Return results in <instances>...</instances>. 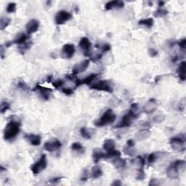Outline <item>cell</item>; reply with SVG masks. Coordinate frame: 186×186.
<instances>
[{
	"instance_id": "1",
	"label": "cell",
	"mask_w": 186,
	"mask_h": 186,
	"mask_svg": "<svg viewBox=\"0 0 186 186\" xmlns=\"http://www.w3.org/2000/svg\"><path fill=\"white\" fill-rule=\"evenodd\" d=\"M21 131V122L18 120H11L5 126L4 139L7 141L13 140L18 135Z\"/></svg>"
},
{
	"instance_id": "2",
	"label": "cell",
	"mask_w": 186,
	"mask_h": 186,
	"mask_svg": "<svg viewBox=\"0 0 186 186\" xmlns=\"http://www.w3.org/2000/svg\"><path fill=\"white\" fill-rule=\"evenodd\" d=\"M117 119V116L111 109H108L104 112V113L101 116L99 119L95 121V126L97 127H102L104 126H107L111 124H113Z\"/></svg>"
},
{
	"instance_id": "3",
	"label": "cell",
	"mask_w": 186,
	"mask_h": 186,
	"mask_svg": "<svg viewBox=\"0 0 186 186\" xmlns=\"http://www.w3.org/2000/svg\"><path fill=\"white\" fill-rule=\"evenodd\" d=\"M169 144L174 151L177 152H183L185 150V136L179 135L172 137L169 140Z\"/></svg>"
},
{
	"instance_id": "4",
	"label": "cell",
	"mask_w": 186,
	"mask_h": 186,
	"mask_svg": "<svg viewBox=\"0 0 186 186\" xmlns=\"http://www.w3.org/2000/svg\"><path fill=\"white\" fill-rule=\"evenodd\" d=\"M47 167V156L45 154H42L40 156L39 159L37 162L33 164L31 166V170L34 175H37L40 172L45 170Z\"/></svg>"
},
{
	"instance_id": "5",
	"label": "cell",
	"mask_w": 186,
	"mask_h": 186,
	"mask_svg": "<svg viewBox=\"0 0 186 186\" xmlns=\"http://www.w3.org/2000/svg\"><path fill=\"white\" fill-rule=\"evenodd\" d=\"M90 89H94V90L106 92L109 93H112L113 91V87L111 83L106 80H101L97 82L94 83L90 86Z\"/></svg>"
},
{
	"instance_id": "6",
	"label": "cell",
	"mask_w": 186,
	"mask_h": 186,
	"mask_svg": "<svg viewBox=\"0 0 186 186\" xmlns=\"http://www.w3.org/2000/svg\"><path fill=\"white\" fill-rule=\"evenodd\" d=\"M72 18V15L66 10L57 12L55 16V22L57 25H63Z\"/></svg>"
},
{
	"instance_id": "7",
	"label": "cell",
	"mask_w": 186,
	"mask_h": 186,
	"mask_svg": "<svg viewBox=\"0 0 186 186\" xmlns=\"http://www.w3.org/2000/svg\"><path fill=\"white\" fill-rule=\"evenodd\" d=\"M76 53L75 46L73 44H65L61 49V57L64 59H71Z\"/></svg>"
},
{
	"instance_id": "8",
	"label": "cell",
	"mask_w": 186,
	"mask_h": 186,
	"mask_svg": "<svg viewBox=\"0 0 186 186\" xmlns=\"http://www.w3.org/2000/svg\"><path fill=\"white\" fill-rule=\"evenodd\" d=\"M79 47L82 50L84 55L86 56V57H89L91 55L90 49L92 47V43L87 37H82L80 39Z\"/></svg>"
},
{
	"instance_id": "9",
	"label": "cell",
	"mask_w": 186,
	"mask_h": 186,
	"mask_svg": "<svg viewBox=\"0 0 186 186\" xmlns=\"http://www.w3.org/2000/svg\"><path fill=\"white\" fill-rule=\"evenodd\" d=\"M62 146V143L57 139H52L44 144V148L48 152H53L59 150Z\"/></svg>"
},
{
	"instance_id": "10",
	"label": "cell",
	"mask_w": 186,
	"mask_h": 186,
	"mask_svg": "<svg viewBox=\"0 0 186 186\" xmlns=\"http://www.w3.org/2000/svg\"><path fill=\"white\" fill-rule=\"evenodd\" d=\"M135 119V117H134L133 114L129 111L124 116L121 121H119V123L117 125H116L114 128L117 129V128L129 127L132 125V121H133V119Z\"/></svg>"
},
{
	"instance_id": "11",
	"label": "cell",
	"mask_w": 186,
	"mask_h": 186,
	"mask_svg": "<svg viewBox=\"0 0 186 186\" xmlns=\"http://www.w3.org/2000/svg\"><path fill=\"white\" fill-rule=\"evenodd\" d=\"M34 90L39 92L40 97L42 98L44 101H48L50 97V93H52V89L49 88H47L41 86L40 85H36V87L34 88Z\"/></svg>"
},
{
	"instance_id": "12",
	"label": "cell",
	"mask_w": 186,
	"mask_h": 186,
	"mask_svg": "<svg viewBox=\"0 0 186 186\" xmlns=\"http://www.w3.org/2000/svg\"><path fill=\"white\" fill-rule=\"evenodd\" d=\"M89 60H85L81 63L77 64L74 67H73V71H72V74L73 76H76L77 74H79L80 73H82V72L85 71L86 70L88 69L89 65Z\"/></svg>"
},
{
	"instance_id": "13",
	"label": "cell",
	"mask_w": 186,
	"mask_h": 186,
	"mask_svg": "<svg viewBox=\"0 0 186 186\" xmlns=\"http://www.w3.org/2000/svg\"><path fill=\"white\" fill-rule=\"evenodd\" d=\"M39 22L36 19H31L26 25V30L28 35H31L34 34L39 30Z\"/></svg>"
},
{
	"instance_id": "14",
	"label": "cell",
	"mask_w": 186,
	"mask_h": 186,
	"mask_svg": "<svg viewBox=\"0 0 186 186\" xmlns=\"http://www.w3.org/2000/svg\"><path fill=\"white\" fill-rule=\"evenodd\" d=\"M24 138L34 146H39L42 142L41 136L39 135H34V134H25Z\"/></svg>"
},
{
	"instance_id": "15",
	"label": "cell",
	"mask_w": 186,
	"mask_h": 186,
	"mask_svg": "<svg viewBox=\"0 0 186 186\" xmlns=\"http://www.w3.org/2000/svg\"><path fill=\"white\" fill-rule=\"evenodd\" d=\"M158 107L157 102L154 98H151L147 103L144 105L143 107V112L146 113H153Z\"/></svg>"
},
{
	"instance_id": "16",
	"label": "cell",
	"mask_w": 186,
	"mask_h": 186,
	"mask_svg": "<svg viewBox=\"0 0 186 186\" xmlns=\"http://www.w3.org/2000/svg\"><path fill=\"white\" fill-rule=\"evenodd\" d=\"M124 6H125V3H124V2L115 0V1L108 2L105 4V10H111L114 9V8H117V9H120V8L124 7Z\"/></svg>"
},
{
	"instance_id": "17",
	"label": "cell",
	"mask_w": 186,
	"mask_h": 186,
	"mask_svg": "<svg viewBox=\"0 0 186 186\" xmlns=\"http://www.w3.org/2000/svg\"><path fill=\"white\" fill-rule=\"evenodd\" d=\"M93 151V159L95 164L98 163L101 159H105V155L106 154L101 149L95 148Z\"/></svg>"
},
{
	"instance_id": "18",
	"label": "cell",
	"mask_w": 186,
	"mask_h": 186,
	"mask_svg": "<svg viewBox=\"0 0 186 186\" xmlns=\"http://www.w3.org/2000/svg\"><path fill=\"white\" fill-rule=\"evenodd\" d=\"M28 39H29V36L23 33H21L17 35V37L14 39L12 43L15 44V45H24V44L27 43Z\"/></svg>"
},
{
	"instance_id": "19",
	"label": "cell",
	"mask_w": 186,
	"mask_h": 186,
	"mask_svg": "<svg viewBox=\"0 0 186 186\" xmlns=\"http://www.w3.org/2000/svg\"><path fill=\"white\" fill-rule=\"evenodd\" d=\"M167 175L169 178L171 179H177L179 177V172L177 170L175 166L172 163L171 164L170 166L167 168Z\"/></svg>"
},
{
	"instance_id": "20",
	"label": "cell",
	"mask_w": 186,
	"mask_h": 186,
	"mask_svg": "<svg viewBox=\"0 0 186 186\" xmlns=\"http://www.w3.org/2000/svg\"><path fill=\"white\" fill-rule=\"evenodd\" d=\"M103 150L105 153H109L110 151H113L115 149V143L113 140L112 139H106L103 142Z\"/></svg>"
},
{
	"instance_id": "21",
	"label": "cell",
	"mask_w": 186,
	"mask_h": 186,
	"mask_svg": "<svg viewBox=\"0 0 186 186\" xmlns=\"http://www.w3.org/2000/svg\"><path fill=\"white\" fill-rule=\"evenodd\" d=\"M112 164L114 166L116 169H124L126 167L127 162H126V160L125 159H122V158H121V156H120L114 158L113 161H112Z\"/></svg>"
},
{
	"instance_id": "22",
	"label": "cell",
	"mask_w": 186,
	"mask_h": 186,
	"mask_svg": "<svg viewBox=\"0 0 186 186\" xmlns=\"http://www.w3.org/2000/svg\"><path fill=\"white\" fill-rule=\"evenodd\" d=\"M178 76L181 81H185L186 79V62L182 61L178 68Z\"/></svg>"
},
{
	"instance_id": "23",
	"label": "cell",
	"mask_w": 186,
	"mask_h": 186,
	"mask_svg": "<svg viewBox=\"0 0 186 186\" xmlns=\"http://www.w3.org/2000/svg\"><path fill=\"white\" fill-rule=\"evenodd\" d=\"M103 170L99 166L95 165L92 168V171L90 173V177L93 179H98L103 176Z\"/></svg>"
},
{
	"instance_id": "24",
	"label": "cell",
	"mask_w": 186,
	"mask_h": 186,
	"mask_svg": "<svg viewBox=\"0 0 186 186\" xmlns=\"http://www.w3.org/2000/svg\"><path fill=\"white\" fill-rule=\"evenodd\" d=\"M150 135H151V132H150L149 129H143L136 133L135 137L139 140H143L148 138Z\"/></svg>"
},
{
	"instance_id": "25",
	"label": "cell",
	"mask_w": 186,
	"mask_h": 186,
	"mask_svg": "<svg viewBox=\"0 0 186 186\" xmlns=\"http://www.w3.org/2000/svg\"><path fill=\"white\" fill-rule=\"evenodd\" d=\"M172 164L177 169V170L179 172V173L183 172L185 170L186 162L185 160H177V161L172 162Z\"/></svg>"
},
{
	"instance_id": "26",
	"label": "cell",
	"mask_w": 186,
	"mask_h": 186,
	"mask_svg": "<svg viewBox=\"0 0 186 186\" xmlns=\"http://www.w3.org/2000/svg\"><path fill=\"white\" fill-rule=\"evenodd\" d=\"M138 24L141 26H144L148 28V29H151V28L153 27V24H154V21H153V19L151 18L142 19L140 21H139Z\"/></svg>"
},
{
	"instance_id": "27",
	"label": "cell",
	"mask_w": 186,
	"mask_h": 186,
	"mask_svg": "<svg viewBox=\"0 0 186 186\" xmlns=\"http://www.w3.org/2000/svg\"><path fill=\"white\" fill-rule=\"evenodd\" d=\"M132 162H133L134 164L137 166V167H138V169H140V168H143L145 164V159H144V158L141 156H138L135 158Z\"/></svg>"
},
{
	"instance_id": "28",
	"label": "cell",
	"mask_w": 186,
	"mask_h": 186,
	"mask_svg": "<svg viewBox=\"0 0 186 186\" xmlns=\"http://www.w3.org/2000/svg\"><path fill=\"white\" fill-rule=\"evenodd\" d=\"M71 148L72 151L77 152V153H85V148H84L82 145H81V143H77H77H73L71 144Z\"/></svg>"
},
{
	"instance_id": "29",
	"label": "cell",
	"mask_w": 186,
	"mask_h": 186,
	"mask_svg": "<svg viewBox=\"0 0 186 186\" xmlns=\"http://www.w3.org/2000/svg\"><path fill=\"white\" fill-rule=\"evenodd\" d=\"M129 112L133 114V116L134 117L137 118L138 116L140 115V109L138 105H137V103H133L131 105L130 109H129Z\"/></svg>"
},
{
	"instance_id": "30",
	"label": "cell",
	"mask_w": 186,
	"mask_h": 186,
	"mask_svg": "<svg viewBox=\"0 0 186 186\" xmlns=\"http://www.w3.org/2000/svg\"><path fill=\"white\" fill-rule=\"evenodd\" d=\"M11 19L10 18L7 17H2L1 18V21H0V29L2 31H3L4 29H5L9 24L10 23Z\"/></svg>"
},
{
	"instance_id": "31",
	"label": "cell",
	"mask_w": 186,
	"mask_h": 186,
	"mask_svg": "<svg viewBox=\"0 0 186 186\" xmlns=\"http://www.w3.org/2000/svg\"><path fill=\"white\" fill-rule=\"evenodd\" d=\"M105 159H114L117 157L121 156V152L114 149L113 151H110L109 153H105Z\"/></svg>"
},
{
	"instance_id": "32",
	"label": "cell",
	"mask_w": 186,
	"mask_h": 186,
	"mask_svg": "<svg viewBox=\"0 0 186 186\" xmlns=\"http://www.w3.org/2000/svg\"><path fill=\"white\" fill-rule=\"evenodd\" d=\"M79 132H80V135H81V136L83 137V138H85L86 140L91 139L92 137L91 134L89 133V131L87 130L86 127H81V129H80Z\"/></svg>"
},
{
	"instance_id": "33",
	"label": "cell",
	"mask_w": 186,
	"mask_h": 186,
	"mask_svg": "<svg viewBox=\"0 0 186 186\" xmlns=\"http://www.w3.org/2000/svg\"><path fill=\"white\" fill-rule=\"evenodd\" d=\"M168 14V11L167 10L162 9V8H159L154 13L155 17H164Z\"/></svg>"
},
{
	"instance_id": "34",
	"label": "cell",
	"mask_w": 186,
	"mask_h": 186,
	"mask_svg": "<svg viewBox=\"0 0 186 186\" xmlns=\"http://www.w3.org/2000/svg\"><path fill=\"white\" fill-rule=\"evenodd\" d=\"M6 11L7 13H13L16 11V4L15 2L9 3L6 8Z\"/></svg>"
},
{
	"instance_id": "35",
	"label": "cell",
	"mask_w": 186,
	"mask_h": 186,
	"mask_svg": "<svg viewBox=\"0 0 186 186\" xmlns=\"http://www.w3.org/2000/svg\"><path fill=\"white\" fill-rule=\"evenodd\" d=\"M145 178V172H144L143 168H140V169H138V172H137L136 179H137V180H143Z\"/></svg>"
},
{
	"instance_id": "36",
	"label": "cell",
	"mask_w": 186,
	"mask_h": 186,
	"mask_svg": "<svg viewBox=\"0 0 186 186\" xmlns=\"http://www.w3.org/2000/svg\"><path fill=\"white\" fill-rule=\"evenodd\" d=\"M10 109V103H8L7 101H3L1 103V113H5L6 111H7V110H9Z\"/></svg>"
},
{
	"instance_id": "37",
	"label": "cell",
	"mask_w": 186,
	"mask_h": 186,
	"mask_svg": "<svg viewBox=\"0 0 186 186\" xmlns=\"http://www.w3.org/2000/svg\"><path fill=\"white\" fill-rule=\"evenodd\" d=\"M124 153H125L126 155H128V156H132L135 155V150L133 149V148L128 147L126 145V147L124 148Z\"/></svg>"
},
{
	"instance_id": "38",
	"label": "cell",
	"mask_w": 186,
	"mask_h": 186,
	"mask_svg": "<svg viewBox=\"0 0 186 186\" xmlns=\"http://www.w3.org/2000/svg\"><path fill=\"white\" fill-rule=\"evenodd\" d=\"M52 85L55 88V89H60V88H61L63 87L64 85V81L63 80L61 79H58V80H55V81H54L52 82Z\"/></svg>"
},
{
	"instance_id": "39",
	"label": "cell",
	"mask_w": 186,
	"mask_h": 186,
	"mask_svg": "<svg viewBox=\"0 0 186 186\" xmlns=\"http://www.w3.org/2000/svg\"><path fill=\"white\" fill-rule=\"evenodd\" d=\"M157 159V156L156 153H151V154L148 155V163L149 164H152L153 163H154L156 161Z\"/></svg>"
},
{
	"instance_id": "40",
	"label": "cell",
	"mask_w": 186,
	"mask_h": 186,
	"mask_svg": "<svg viewBox=\"0 0 186 186\" xmlns=\"http://www.w3.org/2000/svg\"><path fill=\"white\" fill-rule=\"evenodd\" d=\"M164 120H165V116L162 115V114H160V115L156 116V117L153 118V122L159 124V123L163 122Z\"/></svg>"
},
{
	"instance_id": "41",
	"label": "cell",
	"mask_w": 186,
	"mask_h": 186,
	"mask_svg": "<svg viewBox=\"0 0 186 186\" xmlns=\"http://www.w3.org/2000/svg\"><path fill=\"white\" fill-rule=\"evenodd\" d=\"M89 178V172L87 169H84L83 172L81 174V181L82 182H86Z\"/></svg>"
},
{
	"instance_id": "42",
	"label": "cell",
	"mask_w": 186,
	"mask_h": 186,
	"mask_svg": "<svg viewBox=\"0 0 186 186\" xmlns=\"http://www.w3.org/2000/svg\"><path fill=\"white\" fill-rule=\"evenodd\" d=\"M63 178V177H53L49 180V182L52 184H57L60 183Z\"/></svg>"
},
{
	"instance_id": "43",
	"label": "cell",
	"mask_w": 186,
	"mask_h": 186,
	"mask_svg": "<svg viewBox=\"0 0 186 186\" xmlns=\"http://www.w3.org/2000/svg\"><path fill=\"white\" fill-rule=\"evenodd\" d=\"M62 92L66 95H71L73 93V89L69 87H63L62 89Z\"/></svg>"
},
{
	"instance_id": "44",
	"label": "cell",
	"mask_w": 186,
	"mask_h": 186,
	"mask_svg": "<svg viewBox=\"0 0 186 186\" xmlns=\"http://www.w3.org/2000/svg\"><path fill=\"white\" fill-rule=\"evenodd\" d=\"M177 45L180 47V49H185V47H186V39L185 38H183V39H182L178 41V42H177Z\"/></svg>"
},
{
	"instance_id": "45",
	"label": "cell",
	"mask_w": 186,
	"mask_h": 186,
	"mask_svg": "<svg viewBox=\"0 0 186 186\" xmlns=\"http://www.w3.org/2000/svg\"><path fill=\"white\" fill-rule=\"evenodd\" d=\"M18 87L21 88V89H23V90H27V89H29V87H28L26 84L23 81H18Z\"/></svg>"
},
{
	"instance_id": "46",
	"label": "cell",
	"mask_w": 186,
	"mask_h": 186,
	"mask_svg": "<svg viewBox=\"0 0 186 186\" xmlns=\"http://www.w3.org/2000/svg\"><path fill=\"white\" fill-rule=\"evenodd\" d=\"M111 45H109V44H105L101 47V49H102V53H106V52H109L111 50Z\"/></svg>"
},
{
	"instance_id": "47",
	"label": "cell",
	"mask_w": 186,
	"mask_h": 186,
	"mask_svg": "<svg viewBox=\"0 0 186 186\" xmlns=\"http://www.w3.org/2000/svg\"><path fill=\"white\" fill-rule=\"evenodd\" d=\"M148 53H149V55L151 56V57H156V56L158 55V51L156 50L155 49H153V48L149 49Z\"/></svg>"
},
{
	"instance_id": "48",
	"label": "cell",
	"mask_w": 186,
	"mask_h": 186,
	"mask_svg": "<svg viewBox=\"0 0 186 186\" xmlns=\"http://www.w3.org/2000/svg\"><path fill=\"white\" fill-rule=\"evenodd\" d=\"M127 146L128 147H130V148H134L135 147V141L133 140L132 139H129L128 140L127 142Z\"/></svg>"
},
{
	"instance_id": "49",
	"label": "cell",
	"mask_w": 186,
	"mask_h": 186,
	"mask_svg": "<svg viewBox=\"0 0 186 186\" xmlns=\"http://www.w3.org/2000/svg\"><path fill=\"white\" fill-rule=\"evenodd\" d=\"M159 185V181H158L156 179L151 180V181H150L149 183V185Z\"/></svg>"
},
{
	"instance_id": "50",
	"label": "cell",
	"mask_w": 186,
	"mask_h": 186,
	"mask_svg": "<svg viewBox=\"0 0 186 186\" xmlns=\"http://www.w3.org/2000/svg\"><path fill=\"white\" fill-rule=\"evenodd\" d=\"M121 185V181L119 180H115L113 183H112V185Z\"/></svg>"
},
{
	"instance_id": "51",
	"label": "cell",
	"mask_w": 186,
	"mask_h": 186,
	"mask_svg": "<svg viewBox=\"0 0 186 186\" xmlns=\"http://www.w3.org/2000/svg\"><path fill=\"white\" fill-rule=\"evenodd\" d=\"M47 82H51V81H53V76H48L47 78Z\"/></svg>"
},
{
	"instance_id": "52",
	"label": "cell",
	"mask_w": 186,
	"mask_h": 186,
	"mask_svg": "<svg viewBox=\"0 0 186 186\" xmlns=\"http://www.w3.org/2000/svg\"><path fill=\"white\" fill-rule=\"evenodd\" d=\"M164 4H165V2H163V1L159 2V8L162 7L164 5Z\"/></svg>"
}]
</instances>
